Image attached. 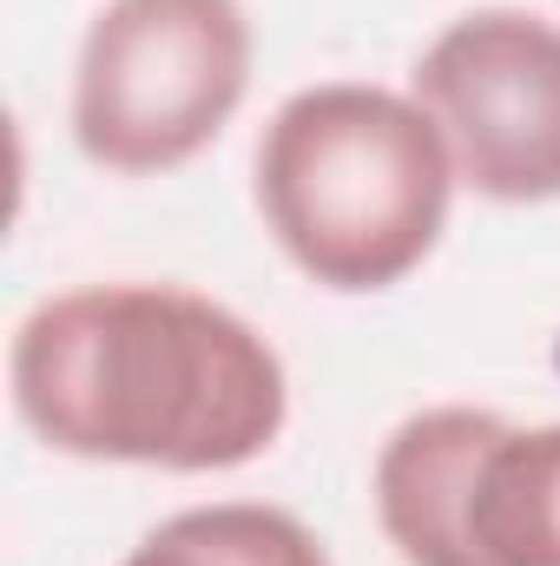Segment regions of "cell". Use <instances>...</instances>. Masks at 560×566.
Instances as JSON below:
<instances>
[{"label":"cell","instance_id":"6da1fadb","mask_svg":"<svg viewBox=\"0 0 560 566\" xmlns=\"http://www.w3.org/2000/svg\"><path fill=\"white\" fill-rule=\"evenodd\" d=\"M13 416L53 454L225 474L283 434V356L231 303L185 283H80L7 343Z\"/></svg>","mask_w":560,"mask_h":566},{"label":"cell","instance_id":"7a4b0ae2","mask_svg":"<svg viewBox=\"0 0 560 566\" xmlns=\"http://www.w3.org/2000/svg\"><path fill=\"white\" fill-rule=\"evenodd\" d=\"M455 158L416 106L370 80L290 93L258 139V211L278 251L336 296H370L442 244Z\"/></svg>","mask_w":560,"mask_h":566},{"label":"cell","instance_id":"3957f363","mask_svg":"<svg viewBox=\"0 0 560 566\" xmlns=\"http://www.w3.org/2000/svg\"><path fill=\"white\" fill-rule=\"evenodd\" d=\"M370 494L403 566H560V422L422 409L390 428Z\"/></svg>","mask_w":560,"mask_h":566},{"label":"cell","instance_id":"277c9868","mask_svg":"<svg viewBox=\"0 0 560 566\" xmlns=\"http://www.w3.org/2000/svg\"><path fill=\"white\" fill-rule=\"evenodd\" d=\"M245 93V0H106L73 66V145L100 171L152 178L198 158Z\"/></svg>","mask_w":560,"mask_h":566},{"label":"cell","instance_id":"5b68a950","mask_svg":"<svg viewBox=\"0 0 560 566\" xmlns=\"http://www.w3.org/2000/svg\"><path fill=\"white\" fill-rule=\"evenodd\" d=\"M409 93L468 191L495 205L560 198V20L475 7L422 46Z\"/></svg>","mask_w":560,"mask_h":566},{"label":"cell","instance_id":"8992f818","mask_svg":"<svg viewBox=\"0 0 560 566\" xmlns=\"http://www.w3.org/2000/svg\"><path fill=\"white\" fill-rule=\"evenodd\" d=\"M120 566H330V554L271 501H211L158 521Z\"/></svg>","mask_w":560,"mask_h":566}]
</instances>
